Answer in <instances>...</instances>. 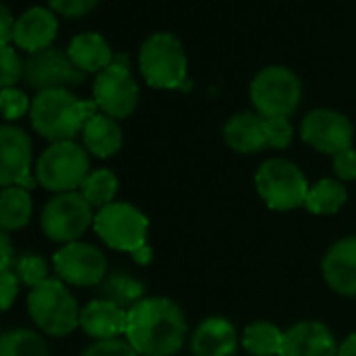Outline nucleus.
Segmentation results:
<instances>
[{"label":"nucleus","instance_id":"f257e3e1","mask_svg":"<svg viewBox=\"0 0 356 356\" xmlns=\"http://www.w3.org/2000/svg\"><path fill=\"white\" fill-rule=\"evenodd\" d=\"M185 337V312L170 298H145L128 310L126 339L140 356H174Z\"/></svg>","mask_w":356,"mask_h":356},{"label":"nucleus","instance_id":"f03ea898","mask_svg":"<svg viewBox=\"0 0 356 356\" xmlns=\"http://www.w3.org/2000/svg\"><path fill=\"white\" fill-rule=\"evenodd\" d=\"M99 113L95 101H84L70 88L36 92L30 107L32 128L49 143L74 140L82 134L86 122Z\"/></svg>","mask_w":356,"mask_h":356},{"label":"nucleus","instance_id":"7ed1b4c3","mask_svg":"<svg viewBox=\"0 0 356 356\" xmlns=\"http://www.w3.org/2000/svg\"><path fill=\"white\" fill-rule=\"evenodd\" d=\"M138 72L151 88H187L189 59L183 42L170 32H155L147 36L138 51Z\"/></svg>","mask_w":356,"mask_h":356},{"label":"nucleus","instance_id":"20e7f679","mask_svg":"<svg viewBox=\"0 0 356 356\" xmlns=\"http://www.w3.org/2000/svg\"><path fill=\"white\" fill-rule=\"evenodd\" d=\"M80 306L61 279H47L28 293V314L40 333L65 337L80 327Z\"/></svg>","mask_w":356,"mask_h":356},{"label":"nucleus","instance_id":"39448f33","mask_svg":"<svg viewBox=\"0 0 356 356\" xmlns=\"http://www.w3.org/2000/svg\"><path fill=\"white\" fill-rule=\"evenodd\" d=\"M34 174L38 185L55 195L80 191L90 174V153L76 140L51 143L36 159Z\"/></svg>","mask_w":356,"mask_h":356},{"label":"nucleus","instance_id":"423d86ee","mask_svg":"<svg viewBox=\"0 0 356 356\" xmlns=\"http://www.w3.org/2000/svg\"><path fill=\"white\" fill-rule=\"evenodd\" d=\"M256 189L262 202L277 212H289L306 204L310 185L304 172L285 157H270L256 172Z\"/></svg>","mask_w":356,"mask_h":356},{"label":"nucleus","instance_id":"0eeeda50","mask_svg":"<svg viewBox=\"0 0 356 356\" xmlns=\"http://www.w3.org/2000/svg\"><path fill=\"white\" fill-rule=\"evenodd\" d=\"M250 101L262 118H289L302 101V82L293 70L268 65L254 76Z\"/></svg>","mask_w":356,"mask_h":356},{"label":"nucleus","instance_id":"6e6552de","mask_svg":"<svg viewBox=\"0 0 356 356\" xmlns=\"http://www.w3.org/2000/svg\"><path fill=\"white\" fill-rule=\"evenodd\" d=\"M138 99L140 90L132 76L130 59L126 55H115L113 63L95 76L92 101L101 113L113 120H124L134 113Z\"/></svg>","mask_w":356,"mask_h":356},{"label":"nucleus","instance_id":"1a4fd4ad","mask_svg":"<svg viewBox=\"0 0 356 356\" xmlns=\"http://www.w3.org/2000/svg\"><path fill=\"white\" fill-rule=\"evenodd\" d=\"M92 227L107 248L132 254L147 243L149 218L128 202H113L95 212Z\"/></svg>","mask_w":356,"mask_h":356},{"label":"nucleus","instance_id":"9d476101","mask_svg":"<svg viewBox=\"0 0 356 356\" xmlns=\"http://www.w3.org/2000/svg\"><path fill=\"white\" fill-rule=\"evenodd\" d=\"M95 208L82 197L80 191L59 193L47 202L40 214L42 233L61 245L80 241V237L92 227Z\"/></svg>","mask_w":356,"mask_h":356},{"label":"nucleus","instance_id":"9b49d317","mask_svg":"<svg viewBox=\"0 0 356 356\" xmlns=\"http://www.w3.org/2000/svg\"><path fill=\"white\" fill-rule=\"evenodd\" d=\"M53 268L65 285L97 287L107 277V258L97 245L74 241L53 254Z\"/></svg>","mask_w":356,"mask_h":356},{"label":"nucleus","instance_id":"f8f14e48","mask_svg":"<svg viewBox=\"0 0 356 356\" xmlns=\"http://www.w3.org/2000/svg\"><path fill=\"white\" fill-rule=\"evenodd\" d=\"M300 136L312 149L333 157L352 147L354 126L343 113L335 109L318 107L304 115L300 126Z\"/></svg>","mask_w":356,"mask_h":356},{"label":"nucleus","instance_id":"ddd939ff","mask_svg":"<svg viewBox=\"0 0 356 356\" xmlns=\"http://www.w3.org/2000/svg\"><path fill=\"white\" fill-rule=\"evenodd\" d=\"M84 78H86V74H82L74 65L67 51H61L55 47L44 49L34 55H28V59H26L24 82L36 92L78 86L84 82Z\"/></svg>","mask_w":356,"mask_h":356},{"label":"nucleus","instance_id":"4468645a","mask_svg":"<svg viewBox=\"0 0 356 356\" xmlns=\"http://www.w3.org/2000/svg\"><path fill=\"white\" fill-rule=\"evenodd\" d=\"M34 149L28 132L15 124L0 126V187H17L32 174Z\"/></svg>","mask_w":356,"mask_h":356},{"label":"nucleus","instance_id":"2eb2a0df","mask_svg":"<svg viewBox=\"0 0 356 356\" xmlns=\"http://www.w3.org/2000/svg\"><path fill=\"white\" fill-rule=\"evenodd\" d=\"M59 34V15L51 7H30L15 19L13 44L28 53L51 49Z\"/></svg>","mask_w":356,"mask_h":356},{"label":"nucleus","instance_id":"dca6fc26","mask_svg":"<svg viewBox=\"0 0 356 356\" xmlns=\"http://www.w3.org/2000/svg\"><path fill=\"white\" fill-rule=\"evenodd\" d=\"M337 341L321 321H300L283 333L279 356H337Z\"/></svg>","mask_w":356,"mask_h":356},{"label":"nucleus","instance_id":"f3484780","mask_svg":"<svg viewBox=\"0 0 356 356\" xmlns=\"http://www.w3.org/2000/svg\"><path fill=\"white\" fill-rule=\"evenodd\" d=\"M321 270L335 293L356 298V235L335 241L323 256Z\"/></svg>","mask_w":356,"mask_h":356},{"label":"nucleus","instance_id":"a211bd4d","mask_svg":"<svg viewBox=\"0 0 356 356\" xmlns=\"http://www.w3.org/2000/svg\"><path fill=\"white\" fill-rule=\"evenodd\" d=\"M128 310L120 308L109 300H92L80 310V329L95 341L115 339L126 335Z\"/></svg>","mask_w":356,"mask_h":356},{"label":"nucleus","instance_id":"6ab92c4d","mask_svg":"<svg viewBox=\"0 0 356 356\" xmlns=\"http://www.w3.org/2000/svg\"><path fill=\"white\" fill-rule=\"evenodd\" d=\"M239 339L241 337L229 318L208 316L191 335V352L195 356H235Z\"/></svg>","mask_w":356,"mask_h":356},{"label":"nucleus","instance_id":"aec40b11","mask_svg":"<svg viewBox=\"0 0 356 356\" xmlns=\"http://www.w3.org/2000/svg\"><path fill=\"white\" fill-rule=\"evenodd\" d=\"M225 143L243 155L258 153L268 147L266 140V122L256 111H241L227 120L222 128Z\"/></svg>","mask_w":356,"mask_h":356},{"label":"nucleus","instance_id":"412c9836","mask_svg":"<svg viewBox=\"0 0 356 356\" xmlns=\"http://www.w3.org/2000/svg\"><path fill=\"white\" fill-rule=\"evenodd\" d=\"M67 55L82 74H99L113 63V51L105 36L97 32L76 34L67 44Z\"/></svg>","mask_w":356,"mask_h":356},{"label":"nucleus","instance_id":"4be33fe9","mask_svg":"<svg viewBox=\"0 0 356 356\" xmlns=\"http://www.w3.org/2000/svg\"><path fill=\"white\" fill-rule=\"evenodd\" d=\"M82 145L90 155L107 159V157H113L122 149L124 132H122L118 120L99 111L97 115H92L86 122V126L82 130Z\"/></svg>","mask_w":356,"mask_h":356},{"label":"nucleus","instance_id":"5701e85b","mask_svg":"<svg viewBox=\"0 0 356 356\" xmlns=\"http://www.w3.org/2000/svg\"><path fill=\"white\" fill-rule=\"evenodd\" d=\"M34 202L30 191L22 187H7L0 191V227L7 233L22 231L30 225Z\"/></svg>","mask_w":356,"mask_h":356},{"label":"nucleus","instance_id":"b1692460","mask_svg":"<svg viewBox=\"0 0 356 356\" xmlns=\"http://www.w3.org/2000/svg\"><path fill=\"white\" fill-rule=\"evenodd\" d=\"M99 291L103 300H109L124 310H130L140 300H145V283L124 270L107 275L99 285Z\"/></svg>","mask_w":356,"mask_h":356},{"label":"nucleus","instance_id":"393cba45","mask_svg":"<svg viewBox=\"0 0 356 356\" xmlns=\"http://www.w3.org/2000/svg\"><path fill=\"white\" fill-rule=\"evenodd\" d=\"M346 200H348V191L341 181H337V178H321V181L310 185L304 208L310 214L329 216V214L339 212Z\"/></svg>","mask_w":356,"mask_h":356},{"label":"nucleus","instance_id":"a878e982","mask_svg":"<svg viewBox=\"0 0 356 356\" xmlns=\"http://www.w3.org/2000/svg\"><path fill=\"white\" fill-rule=\"evenodd\" d=\"M283 333L275 323L256 321L241 333V346L252 356H279L283 346Z\"/></svg>","mask_w":356,"mask_h":356},{"label":"nucleus","instance_id":"bb28decb","mask_svg":"<svg viewBox=\"0 0 356 356\" xmlns=\"http://www.w3.org/2000/svg\"><path fill=\"white\" fill-rule=\"evenodd\" d=\"M0 356H49V343L40 331L17 327L0 335Z\"/></svg>","mask_w":356,"mask_h":356},{"label":"nucleus","instance_id":"cd10ccee","mask_svg":"<svg viewBox=\"0 0 356 356\" xmlns=\"http://www.w3.org/2000/svg\"><path fill=\"white\" fill-rule=\"evenodd\" d=\"M118 189H120L118 176L109 168H97V170H90V174L84 178L80 193L92 208L101 210L115 202Z\"/></svg>","mask_w":356,"mask_h":356},{"label":"nucleus","instance_id":"c85d7f7f","mask_svg":"<svg viewBox=\"0 0 356 356\" xmlns=\"http://www.w3.org/2000/svg\"><path fill=\"white\" fill-rule=\"evenodd\" d=\"M19 279V283L28 285L30 289L44 283L49 279V264L42 256L26 252L15 260V270H13Z\"/></svg>","mask_w":356,"mask_h":356},{"label":"nucleus","instance_id":"c756f323","mask_svg":"<svg viewBox=\"0 0 356 356\" xmlns=\"http://www.w3.org/2000/svg\"><path fill=\"white\" fill-rule=\"evenodd\" d=\"M24 70L26 61L19 57L15 47H0V90L17 86L24 80Z\"/></svg>","mask_w":356,"mask_h":356},{"label":"nucleus","instance_id":"7c9ffc66","mask_svg":"<svg viewBox=\"0 0 356 356\" xmlns=\"http://www.w3.org/2000/svg\"><path fill=\"white\" fill-rule=\"evenodd\" d=\"M32 107V99L28 97V92L24 88H3L0 90V115L9 122H17L24 115L30 113Z\"/></svg>","mask_w":356,"mask_h":356},{"label":"nucleus","instance_id":"2f4dec72","mask_svg":"<svg viewBox=\"0 0 356 356\" xmlns=\"http://www.w3.org/2000/svg\"><path fill=\"white\" fill-rule=\"evenodd\" d=\"M266 140L273 149H287L293 140V126L289 118H264Z\"/></svg>","mask_w":356,"mask_h":356},{"label":"nucleus","instance_id":"473e14b6","mask_svg":"<svg viewBox=\"0 0 356 356\" xmlns=\"http://www.w3.org/2000/svg\"><path fill=\"white\" fill-rule=\"evenodd\" d=\"M82 356H140L130 343L128 339H103V341H95L92 346H88L84 350Z\"/></svg>","mask_w":356,"mask_h":356},{"label":"nucleus","instance_id":"72a5a7b5","mask_svg":"<svg viewBox=\"0 0 356 356\" xmlns=\"http://www.w3.org/2000/svg\"><path fill=\"white\" fill-rule=\"evenodd\" d=\"M99 3L101 0H49V7L61 17L78 19L88 15Z\"/></svg>","mask_w":356,"mask_h":356},{"label":"nucleus","instance_id":"f704fd0d","mask_svg":"<svg viewBox=\"0 0 356 356\" xmlns=\"http://www.w3.org/2000/svg\"><path fill=\"white\" fill-rule=\"evenodd\" d=\"M19 285L22 283L11 268L0 270V312H7L13 308V304L19 296Z\"/></svg>","mask_w":356,"mask_h":356},{"label":"nucleus","instance_id":"c9c22d12","mask_svg":"<svg viewBox=\"0 0 356 356\" xmlns=\"http://www.w3.org/2000/svg\"><path fill=\"white\" fill-rule=\"evenodd\" d=\"M333 172L337 176V181L341 183L356 181V149L354 147L333 155Z\"/></svg>","mask_w":356,"mask_h":356},{"label":"nucleus","instance_id":"e433bc0d","mask_svg":"<svg viewBox=\"0 0 356 356\" xmlns=\"http://www.w3.org/2000/svg\"><path fill=\"white\" fill-rule=\"evenodd\" d=\"M15 19L11 9L0 3V47H7L13 42V30H15Z\"/></svg>","mask_w":356,"mask_h":356},{"label":"nucleus","instance_id":"4c0bfd02","mask_svg":"<svg viewBox=\"0 0 356 356\" xmlns=\"http://www.w3.org/2000/svg\"><path fill=\"white\" fill-rule=\"evenodd\" d=\"M13 260H15V252H13L11 237L3 227H0V270L11 268Z\"/></svg>","mask_w":356,"mask_h":356},{"label":"nucleus","instance_id":"58836bf2","mask_svg":"<svg viewBox=\"0 0 356 356\" xmlns=\"http://www.w3.org/2000/svg\"><path fill=\"white\" fill-rule=\"evenodd\" d=\"M130 256H132V260H134L136 264L147 266V264H151V260H153V248H151L149 243H145V245H140L138 250H134Z\"/></svg>","mask_w":356,"mask_h":356},{"label":"nucleus","instance_id":"ea45409f","mask_svg":"<svg viewBox=\"0 0 356 356\" xmlns=\"http://www.w3.org/2000/svg\"><path fill=\"white\" fill-rule=\"evenodd\" d=\"M337 356H356V333H350L337 350Z\"/></svg>","mask_w":356,"mask_h":356},{"label":"nucleus","instance_id":"a19ab883","mask_svg":"<svg viewBox=\"0 0 356 356\" xmlns=\"http://www.w3.org/2000/svg\"><path fill=\"white\" fill-rule=\"evenodd\" d=\"M0 335H3V331H0Z\"/></svg>","mask_w":356,"mask_h":356}]
</instances>
